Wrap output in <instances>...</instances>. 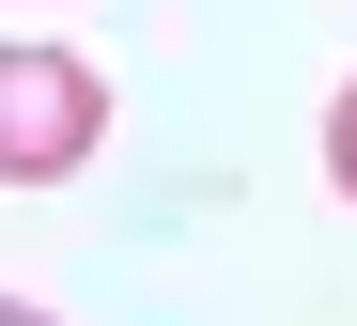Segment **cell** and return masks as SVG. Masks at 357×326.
<instances>
[{
    "mask_svg": "<svg viewBox=\"0 0 357 326\" xmlns=\"http://www.w3.org/2000/svg\"><path fill=\"white\" fill-rule=\"evenodd\" d=\"M0 326H63V311H31V295H0Z\"/></svg>",
    "mask_w": 357,
    "mask_h": 326,
    "instance_id": "3",
    "label": "cell"
},
{
    "mask_svg": "<svg viewBox=\"0 0 357 326\" xmlns=\"http://www.w3.org/2000/svg\"><path fill=\"white\" fill-rule=\"evenodd\" d=\"M109 140V78L78 47H0V186H63Z\"/></svg>",
    "mask_w": 357,
    "mask_h": 326,
    "instance_id": "1",
    "label": "cell"
},
{
    "mask_svg": "<svg viewBox=\"0 0 357 326\" xmlns=\"http://www.w3.org/2000/svg\"><path fill=\"white\" fill-rule=\"evenodd\" d=\"M326 186L357 202V78H342V109H326Z\"/></svg>",
    "mask_w": 357,
    "mask_h": 326,
    "instance_id": "2",
    "label": "cell"
}]
</instances>
